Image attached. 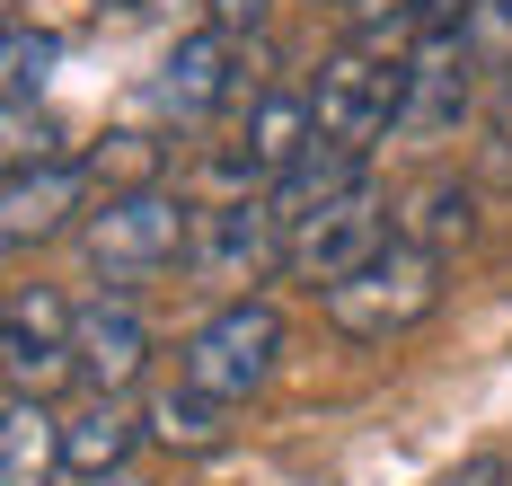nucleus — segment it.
I'll return each instance as SVG.
<instances>
[{
	"label": "nucleus",
	"instance_id": "f257e3e1",
	"mask_svg": "<svg viewBox=\"0 0 512 486\" xmlns=\"http://www.w3.org/2000/svg\"><path fill=\"white\" fill-rule=\"evenodd\" d=\"M195 248V204L177 195V186H115L106 204H89V221H80V257H89V274L98 283H151V274H168L177 257Z\"/></svg>",
	"mask_w": 512,
	"mask_h": 486
},
{
	"label": "nucleus",
	"instance_id": "f03ea898",
	"mask_svg": "<svg viewBox=\"0 0 512 486\" xmlns=\"http://www.w3.org/2000/svg\"><path fill=\"white\" fill-rule=\"evenodd\" d=\"M318 301H327V327H336V336L389 345V336H407V327L433 319V301H442V248H424V239L398 230L371 266H354L345 283H327Z\"/></svg>",
	"mask_w": 512,
	"mask_h": 486
},
{
	"label": "nucleus",
	"instance_id": "7ed1b4c3",
	"mask_svg": "<svg viewBox=\"0 0 512 486\" xmlns=\"http://www.w3.org/2000/svg\"><path fill=\"white\" fill-rule=\"evenodd\" d=\"M283 345H292L283 310H274L265 292H230V301L177 345V380H195L221 407H248V398H265V380L283 372Z\"/></svg>",
	"mask_w": 512,
	"mask_h": 486
},
{
	"label": "nucleus",
	"instance_id": "20e7f679",
	"mask_svg": "<svg viewBox=\"0 0 512 486\" xmlns=\"http://www.w3.org/2000/svg\"><path fill=\"white\" fill-rule=\"evenodd\" d=\"M398 98H407V54H389V45H336V54L318 62V80H309V115H318V133L327 142H345V151H380V142H398Z\"/></svg>",
	"mask_w": 512,
	"mask_h": 486
},
{
	"label": "nucleus",
	"instance_id": "39448f33",
	"mask_svg": "<svg viewBox=\"0 0 512 486\" xmlns=\"http://www.w3.org/2000/svg\"><path fill=\"white\" fill-rule=\"evenodd\" d=\"M477 45H468L460 27H433V36H415L407 45V98H398V142L407 151H442V142H460V124L477 115Z\"/></svg>",
	"mask_w": 512,
	"mask_h": 486
},
{
	"label": "nucleus",
	"instance_id": "423d86ee",
	"mask_svg": "<svg viewBox=\"0 0 512 486\" xmlns=\"http://www.w3.org/2000/svg\"><path fill=\"white\" fill-rule=\"evenodd\" d=\"M80 301H62L53 283H18L0 301V380L18 398H53L62 380H80V345H71Z\"/></svg>",
	"mask_w": 512,
	"mask_h": 486
},
{
	"label": "nucleus",
	"instance_id": "0eeeda50",
	"mask_svg": "<svg viewBox=\"0 0 512 486\" xmlns=\"http://www.w3.org/2000/svg\"><path fill=\"white\" fill-rule=\"evenodd\" d=\"M398 239V221H389V204H380V186L362 177L354 195H336V204H318L309 221H292L283 230V274H301V283H345L354 266H371L380 248Z\"/></svg>",
	"mask_w": 512,
	"mask_h": 486
},
{
	"label": "nucleus",
	"instance_id": "6e6552de",
	"mask_svg": "<svg viewBox=\"0 0 512 486\" xmlns=\"http://www.w3.org/2000/svg\"><path fill=\"white\" fill-rule=\"evenodd\" d=\"M186 266L204 274V283H221V292L265 283V274L283 266V221H274V204H265V195H230V204L195 213V248H186Z\"/></svg>",
	"mask_w": 512,
	"mask_h": 486
},
{
	"label": "nucleus",
	"instance_id": "1a4fd4ad",
	"mask_svg": "<svg viewBox=\"0 0 512 486\" xmlns=\"http://www.w3.org/2000/svg\"><path fill=\"white\" fill-rule=\"evenodd\" d=\"M309 133H318L309 89H256L239 142L221 151V186H230V195H265V186H274V177L309 151Z\"/></svg>",
	"mask_w": 512,
	"mask_h": 486
},
{
	"label": "nucleus",
	"instance_id": "9d476101",
	"mask_svg": "<svg viewBox=\"0 0 512 486\" xmlns=\"http://www.w3.org/2000/svg\"><path fill=\"white\" fill-rule=\"evenodd\" d=\"M239 89H248V80H239V36L195 27V36L168 45V62H159V80H151V107L168 115V124H212Z\"/></svg>",
	"mask_w": 512,
	"mask_h": 486
},
{
	"label": "nucleus",
	"instance_id": "9b49d317",
	"mask_svg": "<svg viewBox=\"0 0 512 486\" xmlns=\"http://www.w3.org/2000/svg\"><path fill=\"white\" fill-rule=\"evenodd\" d=\"M89 186H98L89 160H27V168H9V186H0V239H9V248L62 239L71 213H89Z\"/></svg>",
	"mask_w": 512,
	"mask_h": 486
},
{
	"label": "nucleus",
	"instance_id": "f8f14e48",
	"mask_svg": "<svg viewBox=\"0 0 512 486\" xmlns=\"http://www.w3.org/2000/svg\"><path fill=\"white\" fill-rule=\"evenodd\" d=\"M71 345H80V380L98 389V398H124L133 380L151 372V319L133 310V301H80V319H71Z\"/></svg>",
	"mask_w": 512,
	"mask_h": 486
},
{
	"label": "nucleus",
	"instance_id": "ddd939ff",
	"mask_svg": "<svg viewBox=\"0 0 512 486\" xmlns=\"http://www.w3.org/2000/svg\"><path fill=\"white\" fill-rule=\"evenodd\" d=\"M142 433H151V416H133L124 398H98V389H89V407H80V416H62V469H71V478H89V486L124 478Z\"/></svg>",
	"mask_w": 512,
	"mask_h": 486
},
{
	"label": "nucleus",
	"instance_id": "4468645a",
	"mask_svg": "<svg viewBox=\"0 0 512 486\" xmlns=\"http://www.w3.org/2000/svg\"><path fill=\"white\" fill-rule=\"evenodd\" d=\"M362 177H371V160H362V151H345V142H327V133H309V151H301L292 168H283L274 186H265V204H274V221L292 230V221H309L318 204L354 195Z\"/></svg>",
	"mask_w": 512,
	"mask_h": 486
},
{
	"label": "nucleus",
	"instance_id": "2eb2a0df",
	"mask_svg": "<svg viewBox=\"0 0 512 486\" xmlns=\"http://www.w3.org/2000/svg\"><path fill=\"white\" fill-rule=\"evenodd\" d=\"M62 478V425L45 416V398H0V486H53Z\"/></svg>",
	"mask_w": 512,
	"mask_h": 486
},
{
	"label": "nucleus",
	"instance_id": "dca6fc26",
	"mask_svg": "<svg viewBox=\"0 0 512 486\" xmlns=\"http://www.w3.org/2000/svg\"><path fill=\"white\" fill-rule=\"evenodd\" d=\"M142 416H151V442H159V451H221V442H230V416H239V407L204 398L195 380H168V389H159Z\"/></svg>",
	"mask_w": 512,
	"mask_h": 486
},
{
	"label": "nucleus",
	"instance_id": "f3484780",
	"mask_svg": "<svg viewBox=\"0 0 512 486\" xmlns=\"http://www.w3.org/2000/svg\"><path fill=\"white\" fill-rule=\"evenodd\" d=\"M407 239H424V248H451V239H468L477 230V186H460V177H442V186H424L407 204V221H398Z\"/></svg>",
	"mask_w": 512,
	"mask_h": 486
},
{
	"label": "nucleus",
	"instance_id": "a211bd4d",
	"mask_svg": "<svg viewBox=\"0 0 512 486\" xmlns=\"http://www.w3.org/2000/svg\"><path fill=\"white\" fill-rule=\"evenodd\" d=\"M460 36L477 45L486 71H512V0H468V9H460Z\"/></svg>",
	"mask_w": 512,
	"mask_h": 486
},
{
	"label": "nucleus",
	"instance_id": "6ab92c4d",
	"mask_svg": "<svg viewBox=\"0 0 512 486\" xmlns=\"http://www.w3.org/2000/svg\"><path fill=\"white\" fill-rule=\"evenodd\" d=\"M53 71V36H36L27 18H9V98H36Z\"/></svg>",
	"mask_w": 512,
	"mask_h": 486
},
{
	"label": "nucleus",
	"instance_id": "aec40b11",
	"mask_svg": "<svg viewBox=\"0 0 512 486\" xmlns=\"http://www.w3.org/2000/svg\"><path fill=\"white\" fill-rule=\"evenodd\" d=\"M486 133H495V142H486V168L512 177V71H495V115H486Z\"/></svg>",
	"mask_w": 512,
	"mask_h": 486
},
{
	"label": "nucleus",
	"instance_id": "412c9836",
	"mask_svg": "<svg viewBox=\"0 0 512 486\" xmlns=\"http://www.w3.org/2000/svg\"><path fill=\"white\" fill-rule=\"evenodd\" d=\"M274 18V0H204V27H221V36H256Z\"/></svg>",
	"mask_w": 512,
	"mask_h": 486
},
{
	"label": "nucleus",
	"instance_id": "4be33fe9",
	"mask_svg": "<svg viewBox=\"0 0 512 486\" xmlns=\"http://www.w3.org/2000/svg\"><path fill=\"white\" fill-rule=\"evenodd\" d=\"M106 486H151V478H133V469H124V478H106Z\"/></svg>",
	"mask_w": 512,
	"mask_h": 486
}]
</instances>
